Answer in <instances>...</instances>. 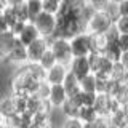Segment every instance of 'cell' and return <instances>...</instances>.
<instances>
[{"label": "cell", "mask_w": 128, "mask_h": 128, "mask_svg": "<svg viewBox=\"0 0 128 128\" xmlns=\"http://www.w3.org/2000/svg\"><path fill=\"white\" fill-rule=\"evenodd\" d=\"M50 48H51V51H53L56 61L69 67L70 61L74 59V53H72L69 38H61V37L50 38Z\"/></svg>", "instance_id": "6da1fadb"}, {"label": "cell", "mask_w": 128, "mask_h": 128, "mask_svg": "<svg viewBox=\"0 0 128 128\" xmlns=\"http://www.w3.org/2000/svg\"><path fill=\"white\" fill-rule=\"evenodd\" d=\"M112 26H114V21L104 10L94 11L86 22V32L88 34H106Z\"/></svg>", "instance_id": "7a4b0ae2"}, {"label": "cell", "mask_w": 128, "mask_h": 128, "mask_svg": "<svg viewBox=\"0 0 128 128\" xmlns=\"http://www.w3.org/2000/svg\"><path fill=\"white\" fill-rule=\"evenodd\" d=\"M32 22L35 24V27L38 29L42 37H46V38L53 37L54 29H56V14L48 13V11H42Z\"/></svg>", "instance_id": "3957f363"}, {"label": "cell", "mask_w": 128, "mask_h": 128, "mask_svg": "<svg viewBox=\"0 0 128 128\" xmlns=\"http://www.w3.org/2000/svg\"><path fill=\"white\" fill-rule=\"evenodd\" d=\"M69 42L74 56H88L91 53V35L88 32H80L74 35Z\"/></svg>", "instance_id": "277c9868"}, {"label": "cell", "mask_w": 128, "mask_h": 128, "mask_svg": "<svg viewBox=\"0 0 128 128\" xmlns=\"http://www.w3.org/2000/svg\"><path fill=\"white\" fill-rule=\"evenodd\" d=\"M48 48H50V38L38 37L37 40H34L30 45H27V62H38Z\"/></svg>", "instance_id": "5b68a950"}, {"label": "cell", "mask_w": 128, "mask_h": 128, "mask_svg": "<svg viewBox=\"0 0 128 128\" xmlns=\"http://www.w3.org/2000/svg\"><path fill=\"white\" fill-rule=\"evenodd\" d=\"M69 70L75 75L78 80H82L83 77H86L88 74H91V67L88 56H74V59L69 64Z\"/></svg>", "instance_id": "8992f818"}, {"label": "cell", "mask_w": 128, "mask_h": 128, "mask_svg": "<svg viewBox=\"0 0 128 128\" xmlns=\"http://www.w3.org/2000/svg\"><path fill=\"white\" fill-rule=\"evenodd\" d=\"M5 59H6L10 64L18 66V67H21V66H24V64H27V46L22 45V43L19 42V38H18V42H16L14 48L10 51V53H8V56H6Z\"/></svg>", "instance_id": "52a82bcc"}, {"label": "cell", "mask_w": 128, "mask_h": 128, "mask_svg": "<svg viewBox=\"0 0 128 128\" xmlns=\"http://www.w3.org/2000/svg\"><path fill=\"white\" fill-rule=\"evenodd\" d=\"M67 72H69V67L64 66L61 62H56L54 66H51L50 69H46V82L50 85H58V83H62L64 78H66Z\"/></svg>", "instance_id": "ba28073f"}, {"label": "cell", "mask_w": 128, "mask_h": 128, "mask_svg": "<svg viewBox=\"0 0 128 128\" xmlns=\"http://www.w3.org/2000/svg\"><path fill=\"white\" fill-rule=\"evenodd\" d=\"M38 37H42L40 35V32L38 29L35 27V24L32 22V21H27L26 22V26H24V29L21 30V34L18 35V38H19V42L22 43V45H30L34 40H37Z\"/></svg>", "instance_id": "9c48e42d"}, {"label": "cell", "mask_w": 128, "mask_h": 128, "mask_svg": "<svg viewBox=\"0 0 128 128\" xmlns=\"http://www.w3.org/2000/svg\"><path fill=\"white\" fill-rule=\"evenodd\" d=\"M16 42H18V37L11 30L0 34V54H2V59H5L8 56V53L14 48Z\"/></svg>", "instance_id": "30bf717a"}, {"label": "cell", "mask_w": 128, "mask_h": 128, "mask_svg": "<svg viewBox=\"0 0 128 128\" xmlns=\"http://www.w3.org/2000/svg\"><path fill=\"white\" fill-rule=\"evenodd\" d=\"M50 102L53 104V107H61L67 99V91L64 88L62 83H58V85H51L50 90V96H48Z\"/></svg>", "instance_id": "8fae6325"}, {"label": "cell", "mask_w": 128, "mask_h": 128, "mask_svg": "<svg viewBox=\"0 0 128 128\" xmlns=\"http://www.w3.org/2000/svg\"><path fill=\"white\" fill-rule=\"evenodd\" d=\"M109 99H110V94H107V93H98L96 94V101L93 104V107L96 109L99 117H110Z\"/></svg>", "instance_id": "7c38bea8"}, {"label": "cell", "mask_w": 128, "mask_h": 128, "mask_svg": "<svg viewBox=\"0 0 128 128\" xmlns=\"http://www.w3.org/2000/svg\"><path fill=\"white\" fill-rule=\"evenodd\" d=\"M62 85H64V88H66V91H67V98L75 96L80 90H82V88H80V80L75 77L70 70L67 72V75H66V78H64Z\"/></svg>", "instance_id": "4fadbf2b"}, {"label": "cell", "mask_w": 128, "mask_h": 128, "mask_svg": "<svg viewBox=\"0 0 128 128\" xmlns=\"http://www.w3.org/2000/svg\"><path fill=\"white\" fill-rule=\"evenodd\" d=\"M102 54H106L107 58L112 59L114 62L120 61V58H122L123 51L120 50V46H118V38H117V40H107L106 48H104V53H102Z\"/></svg>", "instance_id": "5bb4252c"}, {"label": "cell", "mask_w": 128, "mask_h": 128, "mask_svg": "<svg viewBox=\"0 0 128 128\" xmlns=\"http://www.w3.org/2000/svg\"><path fill=\"white\" fill-rule=\"evenodd\" d=\"M24 6H26L27 16H29V21H34V19L43 11L42 0H26V2H24Z\"/></svg>", "instance_id": "9a60e30c"}, {"label": "cell", "mask_w": 128, "mask_h": 128, "mask_svg": "<svg viewBox=\"0 0 128 128\" xmlns=\"http://www.w3.org/2000/svg\"><path fill=\"white\" fill-rule=\"evenodd\" d=\"M96 91H85V90H80L75 96L72 98L78 102V106H93L96 101Z\"/></svg>", "instance_id": "2e32d148"}, {"label": "cell", "mask_w": 128, "mask_h": 128, "mask_svg": "<svg viewBox=\"0 0 128 128\" xmlns=\"http://www.w3.org/2000/svg\"><path fill=\"white\" fill-rule=\"evenodd\" d=\"M80 107H82V106H78V102L75 101L74 98H67L66 102L61 106V109H62V112H64L66 117H77Z\"/></svg>", "instance_id": "e0dca14e"}, {"label": "cell", "mask_w": 128, "mask_h": 128, "mask_svg": "<svg viewBox=\"0 0 128 128\" xmlns=\"http://www.w3.org/2000/svg\"><path fill=\"white\" fill-rule=\"evenodd\" d=\"M77 117L82 120L83 123H90V122H93L94 118H98L99 115H98V112H96V109L93 106H82Z\"/></svg>", "instance_id": "ac0fdd59"}, {"label": "cell", "mask_w": 128, "mask_h": 128, "mask_svg": "<svg viewBox=\"0 0 128 128\" xmlns=\"http://www.w3.org/2000/svg\"><path fill=\"white\" fill-rule=\"evenodd\" d=\"M0 112H2L3 117H10V115H13V114H18L16 109H14V102H13L11 94L0 99Z\"/></svg>", "instance_id": "d6986e66"}, {"label": "cell", "mask_w": 128, "mask_h": 128, "mask_svg": "<svg viewBox=\"0 0 128 128\" xmlns=\"http://www.w3.org/2000/svg\"><path fill=\"white\" fill-rule=\"evenodd\" d=\"M11 98H13L14 109H16L18 114H22V112L27 110V98H29V96L18 94V93H11Z\"/></svg>", "instance_id": "ffe728a7"}, {"label": "cell", "mask_w": 128, "mask_h": 128, "mask_svg": "<svg viewBox=\"0 0 128 128\" xmlns=\"http://www.w3.org/2000/svg\"><path fill=\"white\" fill-rule=\"evenodd\" d=\"M125 74H126V67L123 66L120 61L114 62V67H112V72H110V78L125 82Z\"/></svg>", "instance_id": "44dd1931"}, {"label": "cell", "mask_w": 128, "mask_h": 128, "mask_svg": "<svg viewBox=\"0 0 128 128\" xmlns=\"http://www.w3.org/2000/svg\"><path fill=\"white\" fill-rule=\"evenodd\" d=\"M80 88L85 91H96V75L93 72L80 80Z\"/></svg>", "instance_id": "7402d4cb"}, {"label": "cell", "mask_w": 128, "mask_h": 128, "mask_svg": "<svg viewBox=\"0 0 128 128\" xmlns=\"http://www.w3.org/2000/svg\"><path fill=\"white\" fill-rule=\"evenodd\" d=\"M40 64H42V67H45V69H50L51 66H54L56 62V58H54V54H53V51H51V48H48V50L43 53V56H42V59L38 61Z\"/></svg>", "instance_id": "603a6c76"}, {"label": "cell", "mask_w": 128, "mask_h": 128, "mask_svg": "<svg viewBox=\"0 0 128 128\" xmlns=\"http://www.w3.org/2000/svg\"><path fill=\"white\" fill-rule=\"evenodd\" d=\"M34 123L40 128H51V120L48 114H40V112L34 114Z\"/></svg>", "instance_id": "cb8c5ba5"}, {"label": "cell", "mask_w": 128, "mask_h": 128, "mask_svg": "<svg viewBox=\"0 0 128 128\" xmlns=\"http://www.w3.org/2000/svg\"><path fill=\"white\" fill-rule=\"evenodd\" d=\"M42 6H43V11L56 14L61 8V2H58V0H42Z\"/></svg>", "instance_id": "d4e9b609"}, {"label": "cell", "mask_w": 128, "mask_h": 128, "mask_svg": "<svg viewBox=\"0 0 128 128\" xmlns=\"http://www.w3.org/2000/svg\"><path fill=\"white\" fill-rule=\"evenodd\" d=\"M109 125H110L109 117H98V118H94L93 122L85 123L83 128H109Z\"/></svg>", "instance_id": "484cf974"}, {"label": "cell", "mask_w": 128, "mask_h": 128, "mask_svg": "<svg viewBox=\"0 0 128 128\" xmlns=\"http://www.w3.org/2000/svg\"><path fill=\"white\" fill-rule=\"evenodd\" d=\"M50 90H51V85L46 82V80H43V82H40V85H38V88H37V91H35L34 96H37L40 99H48Z\"/></svg>", "instance_id": "4316f807"}, {"label": "cell", "mask_w": 128, "mask_h": 128, "mask_svg": "<svg viewBox=\"0 0 128 128\" xmlns=\"http://www.w3.org/2000/svg\"><path fill=\"white\" fill-rule=\"evenodd\" d=\"M118 34H128V16H118V19L114 22Z\"/></svg>", "instance_id": "83f0119b"}, {"label": "cell", "mask_w": 128, "mask_h": 128, "mask_svg": "<svg viewBox=\"0 0 128 128\" xmlns=\"http://www.w3.org/2000/svg\"><path fill=\"white\" fill-rule=\"evenodd\" d=\"M104 11H106V13L110 16L114 22L117 21L118 16H120V14H118V3H114V2H109V5L104 8Z\"/></svg>", "instance_id": "f1b7e54d"}, {"label": "cell", "mask_w": 128, "mask_h": 128, "mask_svg": "<svg viewBox=\"0 0 128 128\" xmlns=\"http://www.w3.org/2000/svg\"><path fill=\"white\" fill-rule=\"evenodd\" d=\"M83 125H85V123L78 117H67L66 122L62 123V128H83Z\"/></svg>", "instance_id": "f546056e"}, {"label": "cell", "mask_w": 128, "mask_h": 128, "mask_svg": "<svg viewBox=\"0 0 128 128\" xmlns=\"http://www.w3.org/2000/svg\"><path fill=\"white\" fill-rule=\"evenodd\" d=\"M85 2L93 8L94 11H101V10H104V8L109 5L110 0H85Z\"/></svg>", "instance_id": "4dcf8cb0"}, {"label": "cell", "mask_w": 128, "mask_h": 128, "mask_svg": "<svg viewBox=\"0 0 128 128\" xmlns=\"http://www.w3.org/2000/svg\"><path fill=\"white\" fill-rule=\"evenodd\" d=\"M51 109H53V104L50 102V99H40V102H38V110H37V112L50 115V114H51ZM37 112H35V114H37Z\"/></svg>", "instance_id": "1f68e13d"}, {"label": "cell", "mask_w": 128, "mask_h": 128, "mask_svg": "<svg viewBox=\"0 0 128 128\" xmlns=\"http://www.w3.org/2000/svg\"><path fill=\"white\" fill-rule=\"evenodd\" d=\"M26 22H27V21H16V22H13V24H11L10 30L13 32V34L16 35V37H18V35L21 34V30L24 29V26H26Z\"/></svg>", "instance_id": "d6a6232c"}, {"label": "cell", "mask_w": 128, "mask_h": 128, "mask_svg": "<svg viewBox=\"0 0 128 128\" xmlns=\"http://www.w3.org/2000/svg\"><path fill=\"white\" fill-rule=\"evenodd\" d=\"M118 46L123 53L128 51V34H120L118 35Z\"/></svg>", "instance_id": "836d02e7"}, {"label": "cell", "mask_w": 128, "mask_h": 128, "mask_svg": "<svg viewBox=\"0 0 128 128\" xmlns=\"http://www.w3.org/2000/svg\"><path fill=\"white\" fill-rule=\"evenodd\" d=\"M118 14L120 16H128V0H122L118 3Z\"/></svg>", "instance_id": "e575fe53"}, {"label": "cell", "mask_w": 128, "mask_h": 128, "mask_svg": "<svg viewBox=\"0 0 128 128\" xmlns=\"http://www.w3.org/2000/svg\"><path fill=\"white\" fill-rule=\"evenodd\" d=\"M10 30V24L5 18H3V14H0V34H3V32Z\"/></svg>", "instance_id": "d590c367"}, {"label": "cell", "mask_w": 128, "mask_h": 128, "mask_svg": "<svg viewBox=\"0 0 128 128\" xmlns=\"http://www.w3.org/2000/svg\"><path fill=\"white\" fill-rule=\"evenodd\" d=\"M24 2H26V0H6V5H10V6H21V5H24Z\"/></svg>", "instance_id": "8d00e7d4"}, {"label": "cell", "mask_w": 128, "mask_h": 128, "mask_svg": "<svg viewBox=\"0 0 128 128\" xmlns=\"http://www.w3.org/2000/svg\"><path fill=\"white\" fill-rule=\"evenodd\" d=\"M120 62H122L125 67H128V51H125V53L122 54V58H120Z\"/></svg>", "instance_id": "74e56055"}, {"label": "cell", "mask_w": 128, "mask_h": 128, "mask_svg": "<svg viewBox=\"0 0 128 128\" xmlns=\"http://www.w3.org/2000/svg\"><path fill=\"white\" fill-rule=\"evenodd\" d=\"M2 123H5V117H3L2 112H0V125H2Z\"/></svg>", "instance_id": "f35d334b"}, {"label": "cell", "mask_w": 128, "mask_h": 128, "mask_svg": "<svg viewBox=\"0 0 128 128\" xmlns=\"http://www.w3.org/2000/svg\"><path fill=\"white\" fill-rule=\"evenodd\" d=\"M5 128H18V126H14V125H8V123H5Z\"/></svg>", "instance_id": "ab89813d"}, {"label": "cell", "mask_w": 128, "mask_h": 128, "mask_svg": "<svg viewBox=\"0 0 128 128\" xmlns=\"http://www.w3.org/2000/svg\"><path fill=\"white\" fill-rule=\"evenodd\" d=\"M29 128H40V126H38V125H35V123H32V125H30Z\"/></svg>", "instance_id": "60d3db41"}, {"label": "cell", "mask_w": 128, "mask_h": 128, "mask_svg": "<svg viewBox=\"0 0 128 128\" xmlns=\"http://www.w3.org/2000/svg\"><path fill=\"white\" fill-rule=\"evenodd\" d=\"M110 2H114V3H120L122 0H110Z\"/></svg>", "instance_id": "b9f144b4"}, {"label": "cell", "mask_w": 128, "mask_h": 128, "mask_svg": "<svg viewBox=\"0 0 128 128\" xmlns=\"http://www.w3.org/2000/svg\"><path fill=\"white\" fill-rule=\"evenodd\" d=\"M109 128H117V126H115V125H112V123H110V125H109Z\"/></svg>", "instance_id": "7bdbcfd3"}, {"label": "cell", "mask_w": 128, "mask_h": 128, "mask_svg": "<svg viewBox=\"0 0 128 128\" xmlns=\"http://www.w3.org/2000/svg\"><path fill=\"white\" fill-rule=\"evenodd\" d=\"M58 2H61V3H62V0H58Z\"/></svg>", "instance_id": "ee69618b"}, {"label": "cell", "mask_w": 128, "mask_h": 128, "mask_svg": "<svg viewBox=\"0 0 128 128\" xmlns=\"http://www.w3.org/2000/svg\"><path fill=\"white\" fill-rule=\"evenodd\" d=\"M0 59H2V54H0Z\"/></svg>", "instance_id": "f6af8a7d"}]
</instances>
